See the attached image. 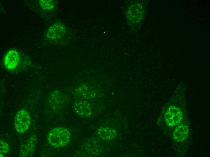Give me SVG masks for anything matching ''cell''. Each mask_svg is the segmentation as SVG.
I'll return each mask as SVG.
<instances>
[{
	"label": "cell",
	"mask_w": 210,
	"mask_h": 157,
	"mask_svg": "<svg viewBox=\"0 0 210 157\" xmlns=\"http://www.w3.org/2000/svg\"><path fill=\"white\" fill-rule=\"evenodd\" d=\"M70 135L69 131L63 127L55 128L50 130L47 135L49 143L55 147L66 146L69 142Z\"/></svg>",
	"instance_id": "cell-1"
},
{
	"label": "cell",
	"mask_w": 210,
	"mask_h": 157,
	"mask_svg": "<svg viewBox=\"0 0 210 157\" xmlns=\"http://www.w3.org/2000/svg\"><path fill=\"white\" fill-rule=\"evenodd\" d=\"M143 16L142 6L138 4H134L127 9L126 17L130 26L136 27L141 22Z\"/></svg>",
	"instance_id": "cell-2"
},
{
	"label": "cell",
	"mask_w": 210,
	"mask_h": 157,
	"mask_svg": "<svg viewBox=\"0 0 210 157\" xmlns=\"http://www.w3.org/2000/svg\"><path fill=\"white\" fill-rule=\"evenodd\" d=\"M30 122L28 112L24 109L20 110L17 112L14 118L15 129L20 133H24L29 128Z\"/></svg>",
	"instance_id": "cell-3"
},
{
	"label": "cell",
	"mask_w": 210,
	"mask_h": 157,
	"mask_svg": "<svg viewBox=\"0 0 210 157\" xmlns=\"http://www.w3.org/2000/svg\"><path fill=\"white\" fill-rule=\"evenodd\" d=\"M164 117L168 126L173 127L179 124L182 121L183 113L179 107L174 106H171L167 110Z\"/></svg>",
	"instance_id": "cell-4"
},
{
	"label": "cell",
	"mask_w": 210,
	"mask_h": 157,
	"mask_svg": "<svg viewBox=\"0 0 210 157\" xmlns=\"http://www.w3.org/2000/svg\"><path fill=\"white\" fill-rule=\"evenodd\" d=\"M19 59L20 56L18 52L14 50H10L5 56L4 64L7 69L11 70L18 65Z\"/></svg>",
	"instance_id": "cell-5"
},
{
	"label": "cell",
	"mask_w": 210,
	"mask_h": 157,
	"mask_svg": "<svg viewBox=\"0 0 210 157\" xmlns=\"http://www.w3.org/2000/svg\"><path fill=\"white\" fill-rule=\"evenodd\" d=\"M65 31L66 28L64 25L60 23H56L49 27L46 35L50 39H57L63 35Z\"/></svg>",
	"instance_id": "cell-6"
},
{
	"label": "cell",
	"mask_w": 210,
	"mask_h": 157,
	"mask_svg": "<svg viewBox=\"0 0 210 157\" xmlns=\"http://www.w3.org/2000/svg\"><path fill=\"white\" fill-rule=\"evenodd\" d=\"M188 134L189 129L187 125L184 124H181L174 130L173 133V139L177 142H182L187 138Z\"/></svg>",
	"instance_id": "cell-7"
},
{
	"label": "cell",
	"mask_w": 210,
	"mask_h": 157,
	"mask_svg": "<svg viewBox=\"0 0 210 157\" xmlns=\"http://www.w3.org/2000/svg\"><path fill=\"white\" fill-rule=\"evenodd\" d=\"M36 140V136H32L28 139L26 144L23 145L20 151V156L25 157L33 152L34 149Z\"/></svg>",
	"instance_id": "cell-8"
},
{
	"label": "cell",
	"mask_w": 210,
	"mask_h": 157,
	"mask_svg": "<svg viewBox=\"0 0 210 157\" xmlns=\"http://www.w3.org/2000/svg\"><path fill=\"white\" fill-rule=\"evenodd\" d=\"M82 103L76 104L75 110L76 113L79 115L83 117H89L91 115V111L89 107L86 105L83 106Z\"/></svg>",
	"instance_id": "cell-9"
},
{
	"label": "cell",
	"mask_w": 210,
	"mask_h": 157,
	"mask_svg": "<svg viewBox=\"0 0 210 157\" xmlns=\"http://www.w3.org/2000/svg\"><path fill=\"white\" fill-rule=\"evenodd\" d=\"M98 135L102 139L106 140H110L114 138L115 133L114 131L110 129L102 128L99 130Z\"/></svg>",
	"instance_id": "cell-10"
},
{
	"label": "cell",
	"mask_w": 210,
	"mask_h": 157,
	"mask_svg": "<svg viewBox=\"0 0 210 157\" xmlns=\"http://www.w3.org/2000/svg\"><path fill=\"white\" fill-rule=\"evenodd\" d=\"M40 5L43 9L51 10L54 7V4L52 0H39Z\"/></svg>",
	"instance_id": "cell-11"
},
{
	"label": "cell",
	"mask_w": 210,
	"mask_h": 157,
	"mask_svg": "<svg viewBox=\"0 0 210 157\" xmlns=\"http://www.w3.org/2000/svg\"><path fill=\"white\" fill-rule=\"evenodd\" d=\"M0 157H3L4 154L7 153L9 150L8 144L4 141L1 140L0 144Z\"/></svg>",
	"instance_id": "cell-12"
}]
</instances>
